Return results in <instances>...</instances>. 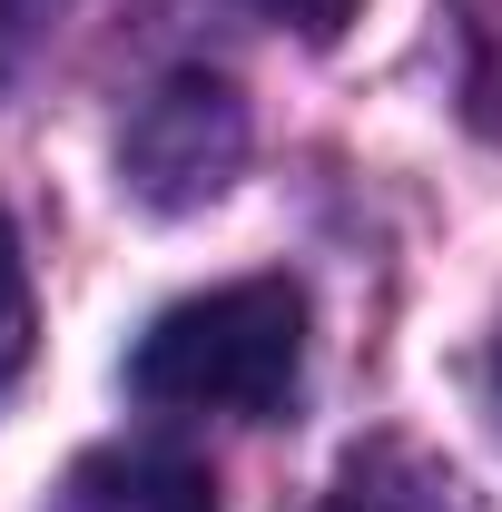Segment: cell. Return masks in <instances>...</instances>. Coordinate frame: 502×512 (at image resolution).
I'll use <instances>...</instances> for the list:
<instances>
[{
	"instance_id": "cell-1",
	"label": "cell",
	"mask_w": 502,
	"mask_h": 512,
	"mask_svg": "<svg viewBox=\"0 0 502 512\" xmlns=\"http://www.w3.org/2000/svg\"><path fill=\"white\" fill-rule=\"evenodd\" d=\"M306 375V296L286 276H237L138 335L128 394L168 414H276Z\"/></svg>"
},
{
	"instance_id": "cell-2",
	"label": "cell",
	"mask_w": 502,
	"mask_h": 512,
	"mask_svg": "<svg viewBox=\"0 0 502 512\" xmlns=\"http://www.w3.org/2000/svg\"><path fill=\"white\" fill-rule=\"evenodd\" d=\"M247 168V99L217 79V69H178L138 99V119L119 138V178L138 207L158 217H188V207H217Z\"/></svg>"
},
{
	"instance_id": "cell-3",
	"label": "cell",
	"mask_w": 502,
	"mask_h": 512,
	"mask_svg": "<svg viewBox=\"0 0 502 512\" xmlns=\"http://www.w3.org/2000/svg\"><path fill=\"white\" fill-rule=\"evenodd\" d=\"M60 512H217V473L168 444H109L60 483Z\"/></svg>"
},
{
	"instance_id": "cell-4",
	"label": "cell",
	"mask_w": 502,
	"mask_h": 512,
	"mask_svg": "<svg viewBox=\"0 0 502 512\" xmlns=\"http://www.w3.org/2000/svg\"><path fill=\"white\" fill-rule=\"evenodd\" d=\"M325 512H473V503H463L453 463H434V453H414V444H375V453H355L335 473Z\"/></svg>"
},
{
	"instance_id": "cell-5",
	"label": "cell",
	"mask_w": 502,
	"mask_h": 512,
	"mask_svg": "<svg viewBox=\"0 0 502 512\" xmlns=\"http://www.w3.org/2000/svg\"><path fill=\"white\" fill-rule=\"evenodd\" d=\"M30 335H40V316H30V266H20V237L0 217V384L30 365Z\"/></svg>"
},
{
	"instance_id": "cell-6",
	"label": "cell",
	"mask_w": 502,
	"mask_h": 512,
	"mask_svg": "<svg viewBox=\"0 0 502 512\" xmlns=\"http://www.w3.org/2000/svg\"><path fill=\"white\" fill-rule=\"evenodd\" d=\"M256 10H266V20H286L296 40H335V30H345L365 0H256Z\"/></svg>"
},
{
	"instance_id": "cell-7",
	"label": "cell",
	"mask_w": 502,
	"mask_h": 512,
	"mask_svg": "<svg viewBox=\"0 0 502 512\" xmlns=\"http://www.w3.org/2000/svg\"><path fill=\"white\" fill-rule=\"evenodd\" d=\"M20 10H30V0H0V20H10V30H20Z\"/></svg>"
},
{
	"instance_id": "cell-8",
	"label": "cell",
	"mask_w": 502,
	"mask_h": 512,
	"mask_svg": "<svg viewBox=\"0 0 502 512\" xmlns=\"http://www.w3.org/2000/svg\"><path fill=\"white\" fill-rule=\"evenodd\" d=\"M493 384H502V345H493Z\"/></svg>"
}]
</instances>
